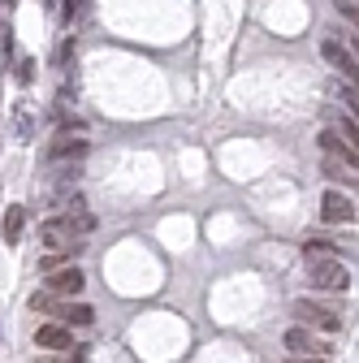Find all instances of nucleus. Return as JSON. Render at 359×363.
Segmentation results:
<instances>
[{"label":"nucleus","mask_w":359,"mask_h":363,"mask_svg":"<svg viewBox=\"0 0 359 363\" xmlns=\"http://www.w3.org/2000/svg\"><path fill=\"white\" fill-rule=\"evenodd\" d=\"M311 286L316 290H346L350 286V272L338 264V259H311Z\"/></svg>","instance_id":"f257e3e1"},{"label":"nucleus","mask_w":359,"mask_h":363,"mask_svg":"<svg viewBox=\"0 0 359 363\" xmlns=\"http://www.w3.org/2000/svg\"><path fill=\"white\" fill-rule=\"evenodd\" d=\"M321 216H325L329 225L355 220V199H346L342 191H325V195H321Z\"/></svg>","instance_id":"f03ea898"},{"label":"nucleus","mask_w":359,"mask_h":363,"mask_svg":"<svg viewBox=\"0 0 359 363\" xmlns=\"http://www.w3.org/2000/svg\"><path fill=\"white\" fill-rule=\"evenodd\" d=\"M39 238L48 242L53 251H74V255L82 251V247L74 242V230H70V220H65V216H61V220H48V225H43V230H39Z\"/></svg>","instance_id":"7ed1b4c3"},{"label":"nucleus","mask_w":359,"mask_h":363,"mask_svg":"<svg viewBox=\"0 0 359 363\" xmlns=\"http://www.w3.org/2000/svg\"><path fill=\"white\" fill-rule=\"evenodd\" d=\"M35 346L39 350H74V333L65 325H39L35 329Z\"/></svg>","instance_id":"20e7f679"},{"label":"nucleus","mask_w":359,"mask_h":363,"mask_svg":"<svg viewBox=\"0 0 359 363\" xmlns=\"http://www.w3.org/2000/svg\"><path fill=\"white\" fill-rule=\"evenodd\" d=\"M294 311L303 315L307 325H321V329H329V333H338V329H342V320H338V311H325V307H316V303H311V298H299V303H294Z\"/></svg>","instance_id":"39448f33"},{"label":"nucleus","mask_w":359,"mask_h":363,"mask_svg":"<svg viewBox=\"0 0 359 363\" xmlns=\"http://www.w3.org/2000/svg\"><path fill=\"white\" fill-rule=\"evenodd\" d=\"M87 277H82V268H53V277H48V294H82Z\"/></svg>","instance_id":"423d86ee"},{"label":"nucleus","mask_w":359,"mask_h":363,"mask_svg":"<svg viewBox=\"0 0 359 363\" xmlns=\"http://www.w3.org/2000/svg\"><path fill=\"white\" fill-rule=\"evenodd\" d=\"M82 156H87L82 134H57V143L48 147V160H82Z\"/></svg>","instance_id":"0eeeda50"},{"label":"nucleus","mask_w":359,"mask_h":363,"mask_svg":"<svg viewBox=\"0 0 359 363\" xmlns=\"http://www.w3.org/2000/svg\"><path fill=\"white\" fill-rule=\"evenodd\" d=\"M22 230H26V208H5V220H0V238H5L9 247H18V238H22Z\"/></svg>","instance_id":"6e6552de"},{"label":"nucleus","mask_w":359,"mask_h":363,"mask_svg":"<svg viewBox=\"0 0 359 363\" xmlns=\"http://www.w3.org/2000/svg\"><path fill=\"white\" fill-rule=\"evenodd\" d=\"M321 147H325V156H342V160L355 169V147L342 143V134H338V130H321Z\"/></svg>","instance_id":"1a4fd4ad"},{"label":"nucleus","mask_w":359,"mask_h":363,"mask_svg":"<svg viewBox=\"0 0 359 363\" xmlns=\"http://www.w3.org/2000/svg\"><path fill=\"white\" fill-rule=\"evenodd\" d=\"M325 61H333L342 74H350V78H355V52H346L338 39H325Z\"/></svg>","instance_id":"9d476101"},{"label":"nucleus","mask_w":359,"mask_h":363,"mask_svg":"<svg viewBox=\"0 0 359 363\" xmlns=\"http://www.w3.org/2000/svg\"><path fill=\"white\" fill-rule=\"evenodd\" d=\"M57 315H61V325H78V329H87V325L96 320V311L87 307V303H70V307H61Z\"/></svg>","instance_id":"9b49d317"},{"label":"nucleus","mask_w":359,"mask_h":363,"mask_svg":"<svg viewBox=\"0 0 359 363\" xmlns=\"http://www.w3.org/2000/svg\"><path fill=\"white\" fill-rule=\"evenodd\" d=\"M286 346H290L294 354H307L316 342H311V333H307V329H286Z\"/></svg>","instance_id":"f8f14e48"},{"label":"nucleus","mask_w":359,"mask_h":363,"mask_svg":"<svg viewBox=\"0 0 359 363\" xmlns=\"http://www.w3.org/2000/svg\"><path fill=\"white\" fill-rule=\"evenodd\" d=\"M329 251H333V242H325V238H307V242H303V255H307V264H311V259H325Z\"/></svg>","instance_id":"ddd939ff"},{"label":"nucleus","mask_w":359,"mask_h":363,"mask_svg":"<svg viewBox=\"0 0 359 363\" xmlns=\"http://www.w3.org/2000/svg\"><path fill=\"white\" fill-rule=\"evenodd\" d=\"M31 134H35V125H31V108H26V104H18V139H22V143H31Z\"/></svg>","instance_id":"4468645a"},{"label":"nucleus","mask_w":359,"mask_h":363,"mask_svg":"<svg viewBox=\"0 0 359 363\" xmlns=\"http://www.w3.org/2000/svg\"><path fill=\"white\" fill-rule=\"evenodd\" d=\"M53 307H57V303H53L48 290H35V294H31V311H53Z\"/></svg>","instance_id":"2eb2a0df"},{"label":"nucleus","mask_w":359,"mask_h":363,"mask_svg":"<svg viewBox=\"0 0 359 363\" xmlns=\"http://www.w3.org/2000/svg\"><path fill=\"white\" fill-rule=\"evenodd\" d=\"M82 9H87V0H65L61 22H70V26H74V18H82Z\"/></svg>","instance_id":"dca6fc26"},{"label":"nucleus","mask_w":359,"mask_h":363,"mask_svg":"<svg viewBox=\"0 0 359 363\" xmlns=\"http://www.w3.org/2000/svg\"><path fill=\"white\" fill-rule=\"evenodd\" d=\"M70 57H74V39H65V43H61V48H57V61H61V65H65Z\"/></svg>","instance_id":"f3484780"},{"label":"nucleus","mask_w":359,"mask_h":363,"mask_svg":"<svg viewBox=\"0 0 359 363\" xmlns=\"http://www.w3.org/2000/svg\"><path fill=\"white\" fill-rule=\"evenodd\" d=\"M342 134H346L350 147H355V134H359V130H355V117H342Z\"/></svg>","instance_id":"a211bd4d"},{"label":"nucleus","mask_w":359,"mask_h":363,"mask_svg":"<svg viewBox=\"0 0 359 363\" xmlns=\"http://www.w3.org/2000/svg\"><path fill=\"white\" fill-rule=\"evenodd\" d=\"M18 78L31 82V78H35V61H22V65H18Z\"/></svg>","instance_id":"6ab92c4d"},{"label":"nucleus","mask_w":359,"mask_h":363,"mask_svg":"<svg viewBox=\"0 0 359 363\" xmlns=\"http://www.w3.org/2000/svg\"><path fill=\"white\" fill-rule=\"evenodd\" d=\"M338 13H342V18H350V22H355V0H338Z\"/></svg>","instance_id":"aec40b11"},{"label":"nucleus","mask_w":359,"mask_h":363,"mask_svg":"<svg viewBox=\"0 0 359 363\" xmlns=\"http://www.w3.org/2000/svg\"><path fill=\"white\" fill-rule=\"evenodd\" d=\"M303 363H329V359H303Z\"/></svg>","instance_id":"412c9836"},{"label":"nucleus","mask_w":359,"mask_h":363,"mask_svg":"<svg viewBox=\"0 0 359 363\" xmlns=\"http://www.w3.org/2000/svg\"><path fill=\"white\" fill-rule=\"evenodd\" d=\"M0 35H5V26H0Z\"/></svg>","instance_id":"4be33fe9"}]
</instances>
